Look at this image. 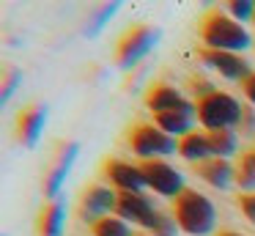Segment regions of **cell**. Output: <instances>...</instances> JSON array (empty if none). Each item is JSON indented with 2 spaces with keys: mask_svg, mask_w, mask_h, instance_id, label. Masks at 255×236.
<instances>
[{
  "mask_svg": "<svg viewBox=\"0 0 255 236\" xmlns=\"http://www.w3.org/2000/svg\"><path fill=\"white\" fill-rule=\"evenodd\" d=\"M200 41L209 49H222V52L242 55L244 49L253 47V36L242 22H236L231 14L220 8H211L200 19Z\"/></svg>",
  "mask_w": 255,
  "mask_h": 236,
  "instance_id": "1",
  "label": "cell"
},
{
  "mask_svg": "<svg viewBox=\"0 0 255 236\" xmlns=\"http://www.w3.org/2000/svg\"><path fill=\"white\" fill-rule=\"evenodd\" d=\"M173 220H176L178 231L189 236H211L217 228V209L203 192L187 187L173 201Z\"/></svg>",
  "mask_w": 255,
  "mask_h": 236,
  "instance_id": "2",
  "label": "cell"
},
{
  "mask_svg": "<svg viewBox=\"0 0 255 236\" xmlns=\"http://www.w3.org/2000/svg\"><path fill=\"white\" fill-rule=\"evenodd\" d=\"M195 107H198V121L203 124L206 132L211 129H239L242 124V113L244 104H239V99L233 93L225 91H209L200 99H195Z\"/></svg>",
  "mask_w": 255,
  "mask_h": 236,
  "instance_id": "3",
  "label": "cell"
},
{
  "mask_svg": "<svg viewBox=\"0 0 255 236\" xmlns=\"http://www.w3.org/2000/svg\"><path fill=\"white\" fill-rule=\"evenodd\" d=\"M132 154L143 159H165L170 154H178V140L162 132L156 124H134L127 135Z\"/></svg>",
  "mask_w": 255,
  "mask_h": 236,
  "instance_id": "4",
  "label": "cell"
},
{
  "mask_svg": "<svg viewBox=\"0 0 255 236\" xmlns=\"http://www.w3.org/2000/svg\"><path fill=\"white\" fill-rule=\"evenodd\" d=\"M156 38H159V30L148 25H132L121 38H118V47H116V63L121 69H132L140 58L154 49Z\"/></svg>",
  "mask_w": 255,
  "mask_h": 236,
  "instance_id": "5",
  "label": "cell"
},
{
  "mask_svg": "<svg viewBox=\"0 0 255 236\" xmlns=\"http://www.w3.org/2000/svg\"><path fill=\"white\" fill-rule=\"evenodd\" d=\"M140 170H143V176H145V187H151V190L162 198L176 201V198L187 190V187H184V176L178 173L167 159H143V162H140Z\"/></svg>",
  "mask_w": 255,
  "mask_h": 236,
  "instance_id": "6",
  "label": "cell"
},
{
  "mask_svg": "<svg viewBox=\"0 0 255 236\" xmlns=\"http://www.w3.org/2000/svg\"><path fill=\"white\" fill-rule=\"evenodd\" d=\"M116 217H121L124 223L143 225L145 231L154 228L159 212L154 209V203L143 195V192H118L116 195Z\"/></svg>",
  "mask_w": 255,
  "mask_h": 236,
  "instance_id": "7",
  "label": "cell"
},
{
  "mask_svg": "<svg viewBox=\"0 0 255 236\" xmlns=\"http://www.w3.org/2000/svg\"><path fill=\"white\" fill-rule=\"evenodd\" d=\"M198 58L203 60L206 66H211L214 71H220L225 80H236V82H244L253 69H250V60L244 55H236V52H222V49H209L200 44L198 47Z\"/></svg>",
  "mask_w": 255,
  "mask_h": 236,
  "instance_id": "8",
  "label": "cell"
},
{
  "mask_svg": "<svg viewBox=\"0 0 255 236\" xmlns=\"http://www.w3.org/2000/svg\"><path fill=\"white\" fill-rule=\"evenodd\" d=\"M116 190H110V187L105 184H91L88 190L83 192V198H80V217L85 220V223H94V220L99 217H107L110 212H116Z\"/></svg>",
  "mask_w": 255,
  "mask_h": 236,
  "instance_id": "9",
  "label": "cell"
},
{
  "mask_svg": "<svg viewBox=\"0 0 255 236\" xmlns=\"http://www.w3.org/2000/svg\"><path fill=\"white\" fill-rule=\"evenodd\" d=\"M195 121H198V107H195V102H189V99L184 104H178V107H170V110H165V113L154 115V124L159 126L162 132H167L170 137H176V140L192 132Z\"/></svg>",
  "mask_w": 255,
  "mask_h": 236,
  "instance_id": "10",
  "label": "cell"
},
{
  "mask_svg": "<svg viewBox=\"0 0 255 236\" xmlns=\"http://www.w3.org/2000/svg\"><path fill=\"white\" fill-rule=\"evenodd\" d=\"M105 179L110 181V187H116V192H143L145 187V176L140 165L124 162V159H107Z\"/></svg>",
  "mask_w": 255,
  "mask_h": 236,
  "instance_id": "11",
  "label": "cell"
},
{
  "mask_svg": "<svg viewBox=\"0 0 255 236\" xmlns=\"http://www.w3.org/2000/svg\"><path fill=\"white\" fill-rule=\"evenodd\" d=\"M47 124V107L44 104H30L22 113L17 115V140L22 143L25 148H33L39 143L41 132H44Z\"/></svg>",
  "mask_w": 255,
  "mask_h": 236,
  "instance_id": "12",
  "label": "cell"
},
{
  "mask_svg": "<svg viewBox=\"0 0 255 236\" xmlns=\"http://www.w3.org/2000/svg\"><path fill=\"white\" fill-rule=\"evenodd\" d=\"M77 151H80V146L74 140H69V143H63V146H61L58 159L52 162V170H50V176H47V181H44V195L47 198H55L58 195V190L63 187L69 170H72L74 159H77Z\"/></svg>",
  "mask_w": 255,
  "mask_h": 236,
  "instance_id": "13",
  "label": "cell"
},
{
  "mask_svg": "<svg viewBox=\"0 0 255 236\" xmlns=\"http://www.w3.org/2000/svg\"><path fill=\"white\" fill-rule=\"evenodd\" d=\"M192 170H195V176H200L214 190H228L233 184V165L228 159L211 157V159H203V162L192 165Z\"/></svg>",
  "mask_w": 255,
  "mask_h": 236,
  "instance_id": "14",
  "label": "cell"
},
{
  "mask_svg": "<svg viewBox=\"0 0 255 236\" xmlns=\"http://www.w3.org/2000/svg\"><path fill=\"white\" fill-rule=\"evenodd\" d=\"M184 102H187L184 93L178 91V88L167 85V82H154V85L145 91V107L151 110V115L165 113V110H170V107H178V104H184Z\"/></svg>",
  "mask_w": 255,
  "mask_h": 236,
  "instance_id": "15",
  "label": "cell"
},
{
  "mask_svg": "<svg viewBox=\"0 0 255 236\" xmlns=\"http://www.w3.org/2000/svg\"><path fill=\"white\" fill-rule=\"evenodd\" d=\"M178 157H184L192 165L203 162V159H211V146H209L206 129H192L189 135L178 137Z\"/></svg>",
  "mask_w": 255,
  "mask_h": 236,
  "instance_id": "16",
  "label": "cell"
},
{
  "mask_svg": "<svg viewBox=\"0 0 255 236\" xmlns=\"http://www.w3.org/2000/svg\"><path fill=\"white\" fill-rule=\"evenodd\" d=\"M233 184L242 192H255V148L239 154L236 165H233Z\"/></svg>",
  "mask_w": 255,
  "mask_h": 236,
  "instance_id": "17",
  "label": "cell"
},
{
  "mask_svg": "<svg viewBox=\"0 0 255 236\" xmlns=\"http://www.w3.org/2000/svg\"><path fill=\"white\" fill-rule=\"evenodd\" d=\"M63 206L61 203H47L44 209H41L39 220H36V234L39 236H61L63 234Z\"/></svg>",
  "mask_w": 255,
  "mask_h": 236,
  "instance_id": "18",
  "label": "cell"
},
{
  "mask_svg": "<svg viewBox=\"0 0 255 236\" xmlns=\"http://www.w3.org/2000/svg\"><path fill=\"white\" fill-rule=\"evenodd\" d=\"M206 135H209L211 157L228 159V157H233V154H236L239 140H236V132H233V129H211V132H206Z\"/></svg>",
  "mask_w": 255,
  "mask_h": 236,
  "instance_id": "19",
  "label": "cell"
},
{
  "mask_svg": "<svg viewBox=\"0 0 255 236\" xmlns=\"http://www.w3.org/2000/svg\"><path fill=\"white\" fill-rule=\"evenodd\" d=\"M91 234L94 236H134L132 231H129V225L124 223L121 217H116V214L94 220V223H91Z\"/></svg>",
  "mask_w": 255,
  "mask_h": 236,
  "instance_id": "20",
  "label": "cell"
},
{
  "mask_svg": "<svg viewBox=\"0 0 255 236\" xmlns=\"http://www.w3.org/2000/svg\"><path fill=\"white\" fill-rule=\"evenodd\" d=\"M228 14H231L236 22H253L255 3L253 0H231V3H228Z\"/></svg>",
  "mask_w": 255,
  "mask_h": 236,
  "instance_id": "21",
  "label": "cell"
},
{
  "mask_svg": "<svg viewBox=\"0 0 255 236\" xmlns=\"http://www.w3.org/2000/svg\"><path fill=\"white\" fill-rule=\"evenodd\" d=\"M148 234L151 236H178V225H176V220H173V217H167V214L159 212V217H156L154 228H151Z\"/></svg>",
  "mask_w": 255,
  "mask_h": 236,
  "instance_id": "22",
  "label": "cell"
},
{
  "mask_svg": "<svg viewBox=\"0 0 255 236\" xmlns=\"http://www.w3.org/2000/svg\"><path fill=\"white\" fill-rule=\"evenodd\" d=\"M236 203H239V209H242L244 217L255 225V192H239Z\"/></svg>",
  "mask_w": 255,
  "mask_h": 236,
  "instance_id": "23",
  "label": "cell"
},
{
  "mask_svg": "<svg viewBox=\"0 0 255 236\" xmlns=\"http://www.w3.org/2000/svg\"><path fill=\"white\" fill-rule=\"evenodd\" d=\"M19 85V71L17 69H6V80H3V102L11 99V93L17 91Z\"/></svg>",
  "mask_w": 255,
  "mask_h": 236,
  "instance_id": "24",
  "label": "cell"
},
{
  "mask_svg": "<svg viewBox=\"0 0 255 236\" xmlns=\"http://www.w3.org/2000/svg\"><path fill=\"white\" fill-rule=\"evenodd\" d=\"M116 11H118V3H113V5H105V8H102L99 14L94 16V25H91V30H88V33H96L99 27H105V25H107V16H110V14H116Z\"/></svg>",
  "mask_w": 255,
  "mask_h": 236,
  "instance_id": "25",
  "label": "cell"
},
{
  "mask_svg": "<svg viewBox=\"0 0 255 236\" xmlns=\"http://www.w3.org/2000/svg\"><path fill=\"white\" fill-rule=\"evenodd\" d=\"M242 93H244V99H247L250 107H255V71L242 82Z\"/></svg>",
  "mask_w": 255,
  "mask_h": 236,
  "instance_id": "26",
  "label": "cell"
},
{
  "mask_svg": "<svg viewBox=\"0 0 255 236\" xmlns=\"http://www.w3.org/2000/svg\"><path fill=\"white\" fill-rule=\"evenodd\" d=\"M239 129H255V107L244 104V113H242V124H239Z\"/></svg>",
  "mask_w": 255,
  "mask_h": 236,
  "instance_id": "27",
  "label": "cell"
},
{
  "mask_svg": "<svg viewBox=\"0 0 255 236\" xmlns=\"http://www.w3.org/2000/svg\"><path fill=\"white\" fill-rule=\"evenodd\" d=\"M214 236H244V234H236V231H217Z\"/></svg>",
  "mask_w": 255,
  "mask_h": 236,
  "instance_id": "28",
  "label": "cell"
},
{
  "mask_svg": "<svg viewBox=\"0 0 255 236\" xmlns=\"http://www.w3.org/2000/svg\"><path fill=\"white\" fill-rule=\"evenodd\" d=\"M134 236H151V234H134Z\"/></svg>",
  "mask_w": 255,
  "mask_h": 236,
  "instance_id": "29",
  "label": "cell"
},
{
  "mask_svg": "<svg viewBox=\"0 0 255 236\" xmlns=\"http://www.w3.org/2000/svg\"><path fill=\"white\" fill-rule=\"evenodd\" d=\"M253 25H255V14H253Z\"/></svg>",
  "mask_w": 255,
  "mask_h": 236,
  "instance_id": "30",
  "label": "cell"
},
{
  "mask_svg": "<svg viewBox=\"0 0 255 236\" xmlns=\"http://www.w3.org/2000/svg\"><path fill=\"white\" fill-rule=\"evenodd\" d=\"M253 148H255V146H253Z\"/></svg>",
  "mask_w": 255,
  "mask_h": 236,
  "instance_id": "31",
  "label": "cell"
}]
</instances>
